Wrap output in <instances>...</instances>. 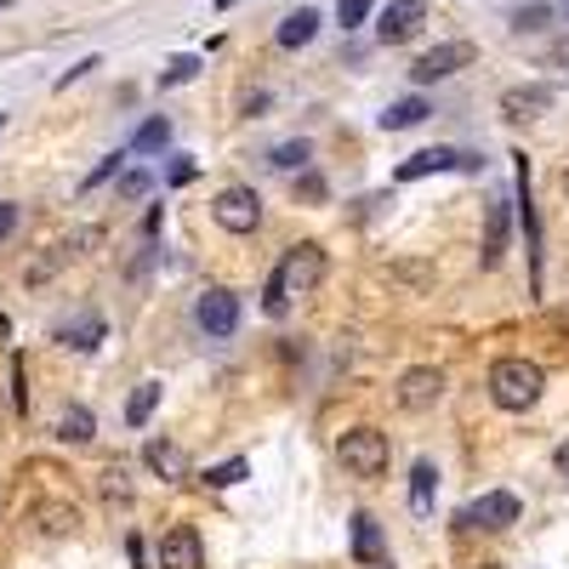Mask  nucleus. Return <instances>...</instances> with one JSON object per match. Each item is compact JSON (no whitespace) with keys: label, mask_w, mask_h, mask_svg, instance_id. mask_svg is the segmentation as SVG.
<instances>
[{"label":"nucleus","mask_w":569,"mask_h":569,"mask_svg":"<svg viewBox=\"0 0 569 569\" xmlns=\"http://www.w3.org/2000/svg\"><path fill=\"white\" fill-rule=\"evenodd\" d=\"M149 188H154V177H149V171H126V177H120V194H126V200H142Z\"/></svg>","instance_id":"obj_28"},{"label":"nucleus","mask_w":569,"mask_h":569,"mask_svg":"<svg viewBox=\"0 0 569 569\" xmlns=\"http://www.w3.org/2000/svg\"><path fill=\"white\" fill-rule=\"evenodd\" d=\"M547 393V370L530 359H496L490 365V399L501 410H530Z\"/></svg>","instance_id":"obj_2"},{"label":"nucleus","mask_w":569,"mask_h":569,"mask_svg":"<svg viewBox=\"0 0 569 569\" xmlns=\"http://www.w3.org/2000/svg\"><path fill=\"white\" fill-rule=\"evenodd\" d=\"M211 217H217L222 233H257V228H262L257 188H222V194L211 200Z\"/></svg>","instance_id":"obj_5"},{"label":"nucleus","mask_w":569,"mask_h":569,"mask_svg":"<svg viewBox=\"0 0 569 569\" xmlns=\"http://www.w3.org/2000/svg\"><path fill=\"white\" fill-rule=\"evenodd\" d=\"M547 18H552V12H547V7H525V12H512V18H507V23H512V29H518V34H525V29H547Z\"/></svg>","instance_id":"obj_29"},{"label":"nucleus","mask_w":569,"mask_h":569,"mask_svg":"<svg viewBox=\"0 0 569 569\" xmlns=\"http://www.w3.org/2000/svg\"><path fill=\"white\" fill-rule=\"evenodd\" d=\"M103 490H109V501H114V496L126 501V467H109V472H103Z\"/></svg>","instance_id":"obj_31"},{"label":"nucleus","mask_w":569,"mask_h":569,"mask_svg":"<svg viewBox=\"0 0 569 569\" xmlns=\"http://www.w3.org/2000/svg\"><path fill=\"white\" fill-rule=\"evenodd\" d=\"M313 34H319V12H313V7H297L291 18L279 23V34H273V40L284 46V52H297V46H308Z\"/></svg>","instance_id":"obj_18"},{"label":"nucleus","mask_w":569,"mask_h":569,"mask_svg":"<svg viewBox=\"0 0 569 569\" xmlns=\"http://www.w3.org/2000/svg\"><path fill=\"white\" fill-rule=\"evenodd\" d=\"M194 74H200V58H171L166 74H160V86H188Z\"/></svg>","instance_id":"obj_26"},{"label":"nucleus","mask_w":569,"mask_h":569,"mask_svg":"<svg viewBox=\"0 0 569 569\" xmlns=\"http://www.w3.org/2000/svg\"><path fill=\"white\" fill-rule=\"evenodd\" d=\"M427 114H433V109H427V98H399V103L382 109V131H410V126H421Z\"/></svg>","instance_id":"obj_20"},{"label":"nucleus","mask_w":569,"mask_h":569,"mask_svg":"<svg viewBox=\"0 0 569 569\" xmlns=\"http://www.w3.org/2000/svg\"><path fill=\"white\" fill-rule=\"evenodd\" d=\"M337 461L353 472V479L376 485L388 472V433H376V427H353V433L337 439Z\"/></svg>","instance_id":"obj_3"},{"label":"nucleus","mask_w":569,"mask_h":569,"mask_svg":"<svg viewBox=\"0 0 569 569\" xmlns=\"http://www.w3.org/2000/svg\"><path fill=\"white\" fill-rule=\"evenodd\" d=\"M552 103H558L552 86H512V91H501V114L507 120H541Z\"/></svg>","instance_id":"obj_12"},{"label":"nucleus","mask_w":569,"mask_h":569,"mask_svg":"<svg viewBox=\"0 0 569 569\" xmlns=\"http://www.w3.org/2000/svg\"><path fill=\"white\" fill-rule=\"evenodd\" d=\"M194 325L206 330L211 342H228L233 330H240V297L222 291V284H211V291L194 297Z\"/></svg>","instance_id":"obj_4"},{"label":"nucleus","mask_w":569,"mask_h":569,"mask_svg":"<svg viewBox=\"0 0 569 569\" xmlns=\"http://www.w3.org/2000/svg\"><path fill=\"white\" fill-rule=\"evenodd\" d=\"M142 461H149V472H160L166 485L188 479V456H182V445H171V439H149V445H142Z\"/></svg>","instance_id":"obj_13"},{"label":"nucleus","mask_w":569,"mask_h":569,"mask_svg":"<svg viewBox=\"0 0 569 569\" xmlns=\"http://www.w3.org/2000/svg\"><path fill=\"white\" fill-rule=\"evenodd\" d=\"M479 166H485L479 154H461V149H421V154H410L393 171V182H421V177H433V171H479Z\"/></svg>","instance_id":"obj_7"},{"label":"nucleus","mask_w":569,"mask_h":569,"mask_svg":"<svg viewBox=\"0 0 569 569\" xmlns=\"http://www.w3.org/2000/svg\"><path fill=\"white\" fill-rule=\"evenodd\" d=\"M166 142H171V120H166V114H154V120H142V126H137L131 154H160Z\"/></svg>","instance_id":"obj_23"},{"label":"nucleus","mask_w":569,"mask_h":569,"mask_svg":"<svg viewBox=\"0 0 569 569\" xmlns=\"http://www.w3.org/2000/svg\"><path fill=\"white\" fill-rule=\"evenodd\" d=\"M171 182H194V160H177L171 166Z\"/></svg>","instance_id":"obj_33"},{"label":"nucleus","mask_w":569,"mask_h":569,"mask_svg":"<svg viewBox=\"0 0 569 569\" xmlns=\"http://www.w3.org/2000/svg\"><path fill=\"white\" fill-rule=\"evenodd\" d=\"M507 206H512V200H501V194H496V200H490V211H485V251H479V262H485V268H496V262H501V251H507Z\"/></svg>","instance_id":"obj_15"},{"label":"nucleus","mask_w":569,"mask_h":569,"mask_svg":"<svg viewBox=\"0 0 569 569\" xmlns=\"http://www.w3.org/2000/svg\"><path fill=\"white\" fill-rule=\"evenodd\" d=\"M393 399H399V410H433V405L445 399V370H433V365L405 370L399 388H393Z\"/></svg>","instance_id":"obj_8"},{"label":"nucleus","mask_w":569,"mask_h":569,"mask_svg":"<svg viewBox=\"0 0 569 569\" xmlns=\"http://www.w3.org/2000/svg\"><path fill=\"white\" fill-rule=\"evenodd\" d=\"M563 194H569V171H563Z\"/></svg>","instance_id":"obj_35"},{"label":"nucleus","mask_w":569,"mask_h":569,"mask_svg":"<svg viewBox=\"0 0 569 569\" xmlns=\"http://www.w3.org/2000/svg\"><path fill=\"white\" fill-rule=\"evenodd\" d=\"M472 58H479V52H472V40H445V46H433V52H421V58L410 63V80H416V86L450 80V74H456V69H467Z\"/></svg>","instance_id":"obj_6"},{"label":"nucleus","mask_w":569,"mask_h":569,"mask_svg":"<svg viewBox=\"0 0 569 569\" xmlns=\"http://www.w3.org/2000/svg\"><path fill=\"white\" fill-rule=\"evenodd\" d=\"M319 279H325V246L302 240L279 257V268L268 273V291H262V313L268 319H284L297 308V297H313L319 291Z\"/></svg>","instance_id":"obj_1"},{"label":"nucleus","mask_w":569,"mask_h":569,"mask_svg":"<svg viewBox=\"0 0 569 569\" xmlns=\"http://www.w3.org/2000/svg\"><path fill=\"white\" fill-rule=\"evenodd\" d=\"M240 479H246V461L233 456V461H217V467H206V479H200V485H206V490H233Z\"/></svg>","instance_id":"obj_24"},{"label":"nucleus","mask_w":569,"mask_h":569,"mask_svg":"<svg viewBox=\"0 0 569 569\" xmlns=\"http://www.w3.org/2000/svg\"><path fill=\"white\" fill-rule=\"evenodd\" d=\"M433 496H439V467L433 461H416L410 467V512L416 518H433Z\"/></svg>","instance_id":"obj_16"},{"label":"nucleus","mask_w":569,"mask_h":569,"mask_svg":"<svg viewBox=\"0 0 569 569\" xmlns=\"http://www.w3.org/2000/svg\"><path fill=\"white\" fill-rule=\"evenodd\" d=\"M58 439H63V445H91V439H98V416H91L86 405H69V410L58 416Z\"/></svg>","instance_id":"obj_19"},{"label":"nucleus","mask_w":569,"mask_h":569,"mask_svg":"<svg viewBox=\"0 0 569 569\" xmlns=\"http://www.w3.org/2000/svg\"><path fill=\"white\" fill-rule=\"evenodd\" d=\"M34 525H40V536H69L80 518H74V507H63V501H40V507H34Z\"/></svg>","instance_id":"obj_22"},{"label":"nucleus","mask_w":569,"mask_h":569,"mask_svg":"<svg viewBox=\"0 0 569 569\" xmlns=\"http://www.w3.org/2000/svg\"><path fill=\"white\" fill-rule=\"evenodd\" d=\"M12 228H18V206L7 200V206H0V240H7V233H12Z\"/></svg>","instance_id":"obj_32"},{"label":"nucleus","mask_w":569,"mask_h":569,"mask_svg":"<svg viewBox=\"0 0 569 569\" xmlns=\"http://www.w3.org/2000/svg\"><path fill=\"white\" fill-rule=\"evenodd\" d=\"M120 160H126V149H114V154H103V166H98V171H91V177H86V188H98V182H109V177L120 171Z\"/></svg>","instance_id":"obj_30"},{"label":"nucleus","mask_w":569,"mask_h":569,"mask_svg":"<svg viewBox=\"0 0 569 569\" xmlns=\"http://www.w3.org/2000/svg\"><path fill=\"white\" fill-rule=\"evenodd\" d=\"M370 7H376V0H337V23L342 29H359L370 18Z\"/></svg>","instance_id":"obj_27"},{"label":"nucleus","mask_w":569,"mask_h":569,"mask_svg":"<svg viewBox=\"0 0 569 569\" xmlns=\"http://www.w3.org/2000/svg\"><path fill=\"white\" fill-rule=\"evenodd\" d=\"M268 166H273V171H297V166H308V142H279Z\"/></svg>","instance_id":"obj_25"},{"label":"nucleus","mask_w":569,"mask_h":569,"mask_svg":"<svg viewBox=\"0 0 569 569\" xmlns=\"http://www.w3.org/2000/svg\"><path fill=\"white\" fill-rule=\"evenodd\" d=\"M558 472H563V479H569V445H558Z\"/></svg>","instance_id":"obj_34"},{"label":"nucleus","mask_w":569,"mask_h":569,"mask_svg":"<svg viewBox=\"0 0 569 569\" xmlns=\"http://www.w3.org/2000/svg\"><path fill=\"white\" fill-rule=\"evenodd\" d=\"M160 382H137V393L126 399V427H149V416L160 410Z\"/></svg>","instance_id":"obj_21"},{"label":"nucleus","mask_w":569,"mask_h":569,"mask_svg":"<svg viewBox=\"0 0 569 569\" xmlns=\"http://www.w3.org/2000/svg\"><path fill=\"white\" fill-rule=\"evenodd\" d=\"M421 18H427L421 0H388L382 18H376V40H382V46H405V40H416Z\"/></svg>","instance_id":"obj_10"},{"label":"nucleus","mask_w":569,"mask_h":569,"mask_svg":"<svg viewBox=\"0 0 569 569\" xmlns=\"http://www.w3.org/2000/svg\"><path fill=\"white\" fill-rule=\"evenodd\" d=\"M507 525H518V496L507 490H490L472 507H461V530H507Z\"/></svg>","instance_id":"obj_9"},{"label":"nucleus","mask_w":569,"mask_h":569,"mask_svg":"<svg viewBox=\"0 0 569 569\" xmlns=\"http://www.w3.org/2000/svg\"><path fill=\"white\" fill-rule=\"evenodd\" d=\"M160 569H206V547H200V530H166L160 536Z\"/></svg>","instance_id":"obj_11"},{"label":"nucleus","mask_w":569,"mask_h":569,"mask_svg":"<svg viewBox=\"0 0 569 569\" xmlns=\"http://www.w3.org/2000/svg\"><path fill=\"white\" fill-rule=\"evenodd\" d=\"M58 342H63V348H74V353H91V348L103 342V319H98V313H80V319L58 325Z\"/></svg>","instance_id":"obj_17"},{"label":"nucleus","mask_w":569,"mask_h":569,"mask_svg":"<svg viewBox=\"0 0 569 569\" xmlns=\"http://www.w3.org/2000/svg\"><path fill=\"white\" fill-rule=\"evenodd\" d=\"M353 563L359 569H376V563H382V525H376V518L370 512H353Z\"/></svg>","instance_id":"obj_14"}]
</instances>
